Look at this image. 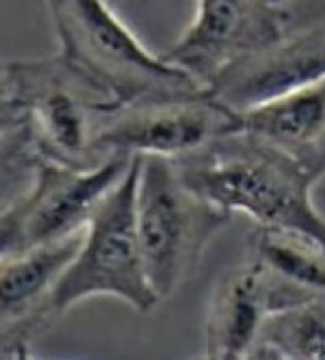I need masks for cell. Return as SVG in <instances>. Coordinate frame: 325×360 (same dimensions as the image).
I'll use <instances>...</instances> for the list:
<instances>
[{"label":"cell","instance_id":"cell-21","mask_svg":"<svg viewBox=\"0 0 325 360\" xmlns=\"http://www.w3.org/2000/svg\"><path fill=\"white\" fill-rule=\"evenodd\" d=\"M268 3H272V5H283L286 0H268Z\"/></svg>","mask_w":325,"mask_h":360},{"label":"cell","instance_id":"cell-20","mask_svg":"<svg viewBox=\"0 0 325 360\" xmlns=\"http://www.w3.org/2000/svg\"><path fill=\"white\" fill-rule=\"evenodd\" d=\"M5 71H7V65H5V62H3V60H0V77H3V75H5Z\"/></svg>","mask_w":325,"mask_h":360},{"label":"cell","instance_id":"cell-6","mask_svg":"<svg viewBox=\"0 0 325 360\" xmlns=\"http://www.w3.org/2000/svg\"><path fill=\"white\" fill-rule=\"evenodd\" d=\"M235 111L212 96L181 102H151L98 115L93 150L100 160L111 155H155L184 160L232 129Z\"/></svg>","mask_w":325,"mask_h":360},{"label":"cell","instance_id":"cell-7","mask_svg":"<svg viewBox=\"0 0 325 360\" xmlns=\"http://www.w3.org/2000/svg\"><path fill=\"white\" fill-rule=\"evenodd\" d=\"M288 13L268 0H197L193 22L162 56L206 89L237 60L288 34Z\"/></svg>","mask_w":325,"mask_h":360},{"label":"cell","instance_id":"cell-3","mask_svg":"<svg viewBox=\"0 0 325 360\" xmlns=\"http://www.w3.org/2000/svg\"><path fill=\"white\" fill-rule=\"evenodd\" d=\"M230 219V212L184 184L173 160L142 158L135 224L144 268L160 301L170 299L193 276L206 248Z\"/></svg>","mask_w":325,"mask_h":360},{"label":"cell","instance_id":"cell-12","mask_svg":"<svg viewBox=\"0 0 325 360\" xmlns=\"http://www.w3.org/2000/svg\"><path fill=\"white\" fill-rule=\"evenodd\" d=\"M230 131L279 148L319 184L325 179V77L279 100L237 111Z\"/></svg>","mask_w":325,"mask_h":360},{"label":"cell","instance_id":"cell-2","mask_svg":"<svg viewBox=\"0 0 325 360\" xmlns=\"http://www.w3.org/2000/svg\"><path fill=\"white\" fill-rule=\"evenodd\" d=\"M175 164L184 184L212 206L250 217L257 228L297 232L325 248V217L312 199L317 184L263 139L228 131Z\"/></svg>","mask_w":325,"mask_h":360},{"label":"cell","instance_id":"cell-4","mask_svg":"<svg viewBox=\"0 0 325 360\" xmlns=\"http://www.w3.org/2000/svg\"><path fill=\"white\" fill-rule=\"evenodd\" d=\"M139 168L142 158L133 155L129 170L87 221L82 243L51 294L53 321L93 296H113L139 314H148L162 303L148 281L137 239Z\"/></svg>","mask_w":325,"mask_h":360},{"label":"cell","instance_id":"cell-16","mask_svg":"<svg viewBox=\"0 0 325 360\" xmlns=\"http://www.w3.org/2000/svg\"><path fill=\"white\" fill-rule=\"evenodd\" d=\"M9 358H11V360H40V358H36L34 354H31L29 345H20V347H15V349L9 354Z\"/></svg>","mask_w":325,"mask_h":360},{"label":"cell","instance_id":"cell-9","mask_svg":"<svg viewBox=\"0 0 325 360\" xmlns=\"http://www.w3.org/2000/svg\"><path fill=\"white\" fill-rule=\"evenodd\" d=\"M131 162V155H111L93 168H69L38 160L34 179L25 191V250L82 232L93 210L124 177Z\"/></svg>","mask_w":325,"mask_h":360},{"label":"cell","instance_id":"cell-1","mask_svg":"<svg viewBox=\"0 0 325 360\" xmlns=\"http://www.w3.org/2000/svg\"><path fill=\"white\" fill-rule=\"evenodd\" d=\"M58 60L96 102L98 115L151 102L208 98L191 73L142 44L106 0H46Z\"/></svg>","mask_w":325,"mask_h":360},{"label":"cell","instance_id":"cell-5","mask_svg":"<svg viewBox=\"0 0 325 360\" xmlns=\"http://www.w3.org/2000/svg\"><path fill=\"white\" fill-rule=\"evenodd\" d=\"M7 80L25 106L40 160L69 168L102 164L93 150L96 98L56 58L9 62Z\"/></svg>","mask_w":325,"mask_h":360},{"label":"cell","instance_id":"cell-14","mask_svg":"<svg viewBox=\"0 0 325 360\" xmlns=\"http://www.w3.org/2000/svg\"><path fill=\"white\" fill-rule=\"evenodd\" d=\"M40 155L31 135L29 117L7 75L0 77V208L11 201V191L34 179ZM18 197V195H15Z\"/></svg>","mask_w":325,"mask_h":360},{"label":"cell","instance_id":"cell-19","mask_svg":"<svg viewBox=\"0 0 325 360\" xmlns=\"http://www.w3.org/2000/svg\"><path fill=\"white\" fill-rule=\"evenodd\" d=\"M310 360H325V347L323 349H319L312 358H310Z\"/></svg>","mask_w":325,"mask_h":360},{"label":"cell","instance_id":"cell-10","mask_svg":"<svg viewBox=\"0 0 325 360\" xmlns=\"http://www.w3.org/2000/svg\"><path fill=\"white\" fill-rule=\"evenodd\" d=\"M325 77V25L286 34L266 49L237 60L208 86L212 100L246 111Z\"/></svg>","mask_w":325,"mask_h":360},{"label":"cell","instance_id":"cell-13","mask_svg":"<svg viewBox=\"0 0 325 360\" xmlns=\"http://www.w3.org/2000/svg\"><path fill=\"white\" fill-rule=\"evenodd\" d=\"M248 255L279 278L314 296H325V248L297 232L257 228Z\"/></svg>","mask_w":325,"mask_h":360},{"label":"cell","instance_id":"cell-11","mask_svg":"<svg viewBox=\"0 0 325 360\" xmlns=\"http://www.w3.org/2000/svg\"><path fill=\"white\" fill-rule=\"evenodd\" d=\"M84 230L71 237L29 248L0 261V352L11 354L56 323L51 294L62 272L73 261Z\"/></svg>","mask_w":325,"mask_h":360},{"label":"cell","instance_id":"cell-15","mask_svg":"<svg viewBox=\"0 0 325 360\" xmlns=\"http://www.w3.org/2000/svg\"><path fill=\"white\" fill-rule=\"evenodd\" d=\"M259 347L283 360H310L325 347V296L310 299L270 316L263 327Z\"/></svg>","mask_w":325,"mask_h":360},{"label":"cell","instance_id":"cell-8","mask_svg":"<svg viewBox=\"0 0 325 360\" xmlns=\"http://www.w3.org/2000/svg\"><path fill=\"white\" fill-rule=\"evenodd\" d=\"M317 299L248 255L237 270L215 285L206 307V354L222 360H253L268 319Z\"/></svg>","mask_w":325,"mask_h":360},{"label":"cell","instance_id":"cell-17","mask_svg":"<svg viewBox=\"0 0 325 360\" xmlns=\"http://www.w3.org/2000/svg\"><path fill=\"white\" fill-rule=\"evenodd\" d=\"M257 356H259V360H283L281 356H276L274 352H270L266 347H259L257 349Z\"/></svg>","mask_w":325,"mask_h":360},{"label":"cell","instance_id":"cell-18","mask_svg":"<svg viewBox=\"0 0 325 360\" xmlns=\"http://www.w3.org/2000/svg\"><path fill=\"white\" fill-rule=\"evenodd\" d=\"M193 360H222V358H215V356H210V354H206V352H204V354L197 356V358H193ZM253 360H259V356L255 354V358H253Z\"/></svg>","mask_w":325,"mask_h":360}]
</instances>
